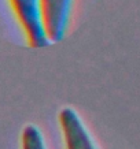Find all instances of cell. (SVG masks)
I'll return each mask as SVG.
<instances>
[{"label": "cell", "instance_id": "4", "mask_svg": "<svg viewBox=\"0 0 140 149\" xmlns=\"http://www.w3.org/2000/svg\"><path fill=\"white\" fill-rule=\"evenodd\" d=\"M21 149H47L40 129L34 125H26L21 134Z\"/></svg>", "mask_w": 140, "mask_h": 149}, {"label": "cell", "instance_id": "2", "mask_svg": "<svg viewBox=\"0 0 140 149\" xmlns=\"http://www.w3.org/2000/svg\"><path fill=\"white\" fill-rule=\"evenodd\" d=\"M74 0H41V13L50 42L62 41L68 33Z\"/></svg>", "mask_w": 140, "mask_h": 149}, {"label": "cell", "instance_id": "1", "mask_svg": "<svg viewBox=\"0 0 140 149\" xmlns=\"http://www.w3.org/2000/svg\"><path fill=\"white\" fill-rule=\"evenodd\" d=\"M15 17L22 26L29 45L33 48H44L51 44L45 33L41 0H10Z\"/></svg>", "mask_w": 140, "mask_h": 149}, {"label": "cell", "instance_id": "3", "mask_svg": "<svg viewBox=\"0 0 140 149\" xmlns=\"http://www.w3.org/2000/svg\"><path fill=\"white\" fill-rule=\"evenodd\" d=\"M59 126L66 149H99L74 108L63 107L61 109Z\"/></svg>", "mask_w": 140, "mask_h": 149}]
</instances>
